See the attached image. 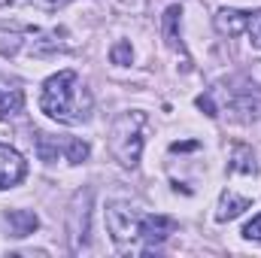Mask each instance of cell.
<instances>
[{
	"label": "cell",
	"instance_id": "cell-1",
	"mask_svg": "<svg viewBox=\"0 0 261 258\" xmlns=\"http://www.w3.org/2000/svg\"><path fill=\"white\" fill-rule=\"evenodd\" d=\"M88 107H91V100H88V94H82L79 76L73 70H61L43 82L40 110L49 119H58L64 125H79L88 119Z\"/></svg>",
	"mask_w": 261,
	"mask_h": 258
},
{
	"label": "cell",
	"instance_id": "cell-2",
	"mask_svg": "<svg viewBox=\"0 0 261 258\" xmlns=\"http://www.w3.org/2000/svg\"><path fill=\"white\" fill-rule=\"evenodd\" d=\"M143 125H146V116L143 113H125L113 125L110 149H113V155L125 167H134L140 161V152H143Z\"/></svg>",
	"mask_w": 261,
	"mask_h": 258
},
{
	"label": "cell",
	"instance_id": "cell-3",
	"mask_svg": "<svg viewBox=\"0 0 261 258\" xmlns=\"http://www.w3.org/2000/svg\"><path fill=\"white\" fill-rule=\"evenodd\" d=\"M24 176H28L24 158H21L15 149H9V146L0 143V189H12V186H18Z\"/></svg>",
	"mask_w": 261,
	"mask_h": 258
},
{
	"label": "cell",
	"instance_id": "cell-4",
	"mask_svg": "<svg viewBox=\"0 0 261 258\" xmlns=\"http://www.w3.org/2000/svg\"><path fill=\"white\" fill-rule=\"evenodd\" d=\"M246 21H249V12H240V9H219V15H216V28L228 37L243 34Z\"/></svg>",
	"mask_w": 261,
	"mask_h": 258
},
{
	"label": "cell",
	"instance_id": "cell-5",
	"mask_svg": "<svg viewBox=\"0 0 261 258\" xmlns=\"http://www.w3.org/2000/svg\"><path fill=\"white\" fill-rule=\"evenodd\" d=\"M6 225L12 228V237H28L40 228V219L28 210H12V213H6Z\"/></svg>",
	"mask_w": 261,
	"mask_h": 258
},
{
	"label": "cell",
	"instance_id": "cell-6",
	"mask_svg": "<svg viewBox=\"0 0 261 258\" xmlns=\"http://www.w3.org/2000/svg\"><path fill=\"white\" fill-rule=\"evenodd\" d=\"M243 210H249V197H240V194H234V192H225L222 200H219L216 219H219V222H231V219H237Z\"/></svg>",
	"mask_w": 261,
	"mask_h": 258
},
{
	"label": "cell",
	"instance_id": "cell-7",
	"mask_svg": "<svg viewBox=\"0 0 261 258\" xmlns=\"http://www.w3.org/2000/svg\"><path fill=\"white\" fill-rule=\"evenodd\" d=\"M179 15H182L179 6H170V9L164 12V37H167L170 46H179V34H176V21H179Z\"/></svg>",
	"mask_w": 261,
	"mask_h": 258
},
{
	"label": "cell",
	"instance_id": "cell-8",
	"mask_svg": "<svg viewBox=\"0 0 261 258\" xmlns=\"http://www.w3.org/2000/svg\"><path fill=\"white\" fill-rule=\"evenodd\" d=\"M18 110H21V91H0V119L6 122Z\"/></svg>",
	"mask_w": 261,
	"mask_h": 258
},
{
	"label": "cell",
	"instance_id": "cell-9",
	"mask_svg": "<svg viewBox=\"0 0 261 258\" xmlns=\"http://www.w3.org/2000/svg\"><path fill=\"white\" fill-rule=\"evenodd\" d=\"M64 152H67V161L82 164L88 158V143H82V140H64Z\"/></svg>",
	"mask_w": 261,
	"mask_h": 258
},
{
	"label": "cell",
	"instance_id": "cell-10",
	"mask_svg": "<svg viewBox=\"0 0 261 258\" xmlns=\"http://www.w3.org/2000/svg\"><path fill=\"white\" fill-rule=\"evenodd\" d=\"M64 3H70V0H9V6H34V9H43V12H55Z\"/></svg>",
	"mask_w": 261,
	"mask_h": 258
},
{
	"label": "cell",
	"instance_id": "cell-11",
	"mask_svg": "<svg viewBox=\"0 0 261 258\" xmlns=\"http://www.w3.org/2000/svg\"><path fill=\"white\" fill-rule=\"evenodd\" d=\"M37 152H40L43 161H55L58 158V143L52 146L49 143V134H37Z\"/></svg>",
	"mask_w": 261,
	"mask_h": 258
},
{
	"label": "cell",
	"instance_id": "cell-12",
	"mask_svg": "<svg viewBox=\"0 0 261 258\" xmlns=\"http://www.w3.org/2000/svg\"><path fill=\"white\" fill-rule=\"evenodd\" d=\"M234 170H243V173H252L255 170V161H252V155H249V149L246 146H237L234 149Z\"/></svg>",
	"mask_w": 261,
	"mask_h": 258
},
{
	"label": "cell",
	"instance_id": "cell-13",
	"mask_svg": "<svg viewBox=\"0 0 261 258\" xmlns=\"http://www.w3.org/2000/svg\"><path fill=\"white\" fill-rule=\"evenodd\" d=\"M130 43H116L113 46V52H110V58H113V64H119V67H125V64H130Z\"/></svg>",
	"mask_w": 261,
	"mask_h": 258
},
{
	"label": "cell",
	"instance_id": "cell-14",
	"mask_svg": "<svg viewBox=\"0 0 261 258\" xmlns=\"http://www.w3.org/2000/svg\"><path fill=\"white\" fill-rule=\"evenodd\" d=\"M246 31H249V40H252V46H255V49H261V12L249 15V21H246Z\"/></svg>",
	"mask_w": 261,
	"mask_h": 258
},
{
	"label": "cell",
	"instance_id": "cell-15",
	"mask_svg": "<svg viewBox=\"0 0 261 258\" xmlns=\"http://www.w3.org/2000/svg\"><path fill=\"white\" fill-rule=\"evenodd\" d=\"M197 110H203L210 119H216V116H219V110H216V104H213V97H210V94H200V97H197Z\"/></svg>",
	"mask_w": 261,
	"mask_h": 258
},
{
	"label": "cell",
	"instance_id": "cell-16",
	"mask_svg": "<svg viewBox=\"0 0 261 258\" xmlns=\"http://www.w3.org/2000/svg\"><path fill=\"white\" fill-rule=\"evenodd\" d=\"M243 237H246V240H261V216H255V219L243 228Z\"/></svg>",
	"mask_w": 261,
	"mask_h": 258
},
{
	"label": "cell",
	"instance_id": "cell-17",
	"mask_svg": "<svg viewBox=\"0 0 261 258\" xmlns=\"http://www.w3.org/2000/svg\"><path fill=\"white\" fill-rule=\"evenodd\" d=\"M170 149L173 152H192V149H197V143H173Z\"/></svg>",
	"mask_w": 261,
	"mask_h": 258
}]
</instances>
